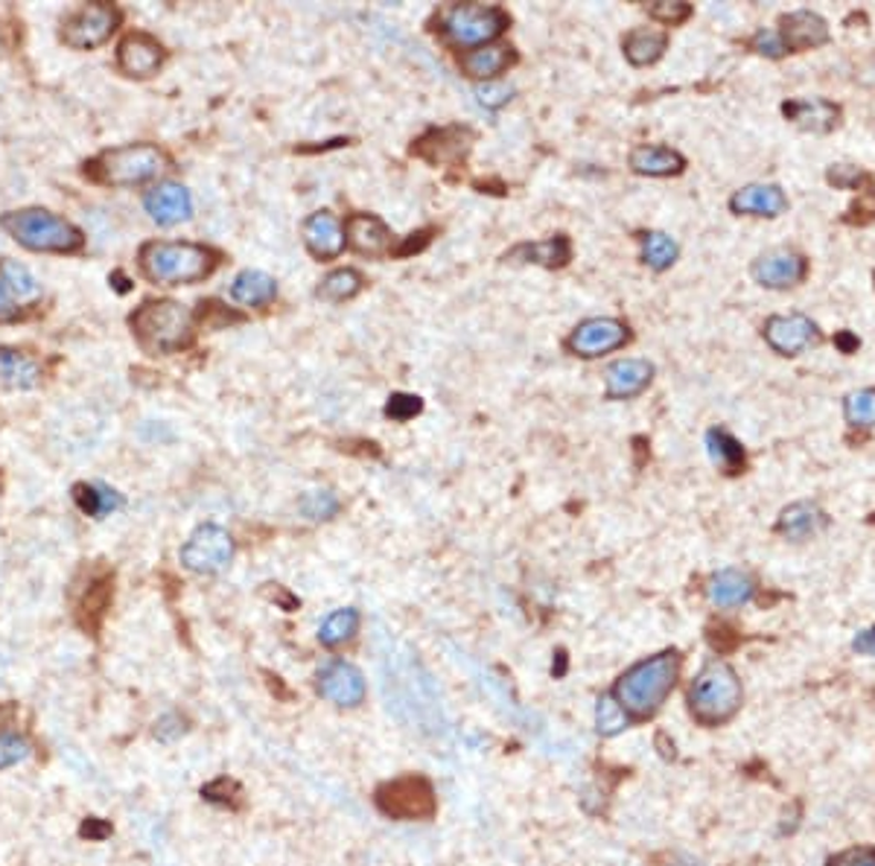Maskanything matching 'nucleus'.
<instances>
[{"mask_svg":"<svg viewBox=\"0 0 875 866\" xmlns=\"http://www.w3.org/2000/svg\"><path fill=\"white\" fill-rule=\"evenodd\" d=\"M677 672H681V663H677L674 651L642 659V663H636L619 677L613 697L624 706V712L633 715V718H649L665 704V697L672 695Z\"/></svg>","mask_w":875,"mask_h":866,"instance_id":"1","label":"nucleus"},{"mask_svg":"<svg viewBox=\"0 0 875 866\" xmlns=\"http://www.w3.org/2000/svg\"><path fill=\"white\" fill-rule=\"evenodd\" d=\"M140 268L155 284L190 286L211 277L217 268V254L196 243H146L140 249Z\"/></svg>","mask_w":875,"mask_h":866,"instance_id":"2","label":"nucleus"},{"mask_svg":"<svg viewBox=\"0 0 875 866\" xmlns=\"http://www.w3.org/2000/svg\"><path fill=\"white\" fill-rule=\"evenodd\" d=\"M0 228L7 231L18 245L30 252L48 254H73L80 252L85 236L65 216L44 211V208H24V211H9L0 216Z\"/></svg>","mask_w":875,"mask_h":866,"instance_id":"3","label":"nucleus"},{"mask_svg":"<svg viewBox=\"0 0 875 866\" xmlns=\"http://www.w3.org/2000/svg\"><path fill=\"white\" fill-rule=\"evenodd\" d=\"M131 332L152 353H179L193 341V313L179 300H146L129 318Z\"/></svg>","mask_w":875,"mask_h":866,"instance_id":"4","label":"nucleus"},{"mask_svg":"<svg viewBox=\"0 0 875 866\" xmlns=\"http://www.w3.org/2000/svg\"><path fill=\"white\" fill-rule=\"evenodd\" d=\"M167 155L152 144H129L108 149L88 163L91 179L112 187H135L158 179L167 170Z\"/></svg>","mask_w":875,"mask_h":866,"instance_id":"5","label":"nucleus"},{"mask_svg":"<svg viewBox=\"0 0 875 866\" xmlns=\"http://www.w3.org/2000/svg\"><path fill=\"white\" fill-rule=\"evenodd\" d=\"M689 704L697 721L724 724L741 706V683L736 672L721 659H713L700 668L689 688Z\"/></svg>","mask_w":875,"mask_h":866,"instance_id":"6","label":"nucleus"},{"mask_svg":"<svg viewBox=\"0 0 875 866\" xmlns=\"http://www.w3.org/2000/svg\"><path fill=\"white\" fill-rule=\"evenodd\" d=\"M508 27V15L499 7L485 3H455L441 12V33L458 47H485Z\"/></svg>","mask_w":875,"mask_h":866,"instance_id":"7","label":"nucleus"},{"mask_svg":"<svg viewBox=\"0 0 875 866\" xmlns=\"http://www.w3.org/2000/svg\"><path fill=\"white\" fill-rule=\"evenodd\" d=\"M181 567L193 575H219L234 560V537L217 522H204L181 546Z\"/></svg>","mask_w":875,"mask_h":866,"instance_id":"8","label":"nucleus"},{"mask_svg":"<svg viewBox=\"0 0 875 866\" xmlns=\"http://www.w3.org/2000/svg\"><path fill=\"white\" fill-rule=\"evenodd\" d=\"M120 24V12L112 3H85L62 21V41L73 50H94L106 44Z\"/></svg>","mask_w":875,"mask_h":866,"instance_id":"9","label":"nucleus"},{"mask_svg":"<svg viewBox=\"0 0 875 866\" xmlns=\"http://www.w3.org/2000/svg\"><path fill=\"white\" fill-rule=\"evenodd\" d=\"M377 805L394 820H426L435 814V791L423 777H400L380 788Z\"/></svg>","mask_w":875,"mask_h":866,"instance_id":"10","label":"nucleus"},{"mask_svg":"<svg viewBox=\"0 0 875 866\" xmlns=\"http://www.w3.org/2000/svg\"><path fill=\"white\" fill-rule=\"evenodd\" d=\"M628 339H631L628 325H622L619 318L604 316V318H587V321H581V325L572 330L567 345L576 357L595 359L610 353V350L624 348V341Z\"/></svg>","mask_w":875,"mask_h":866,"instance_id":"11","label":"nucleus"},{"mask_svg":"<svg viewBox=\"0 0 875 866\" xmlns=\"http://www.w3.org/2000/svg\"><path fill=\"white\" fill-rule=\"evenodd\" d=\"M318 695L341 706V709H354L365 700V677L357 665L345 663V659H327L318 668Z\"/></svg>","mask_w":875,"mask_h":866,"instance_id":"12","label":"nucleus"},{"mask_svg":"<svg viewBox=\"0 0 875 866\" xmlns=\"http://www.w3.org/2000/svg\"><path fill=\"white\" fill-rule=\"evenodd\" d=\"M765 341L782 357H797L802 350L820 341L818 325L809 316L791 313V316H773L765 321Z\"/></svg>","mask_w":875,"mask_h":866,"instance_id":"13","label":"nucleus"},{"mask_svg":"<svg viewBox=\"0 0 875 866\" xmlns=\"http://www.w3.org/2000/svg\"><path fill=\"white\" fill-rule=\"evenodd\" d=\"M753 281L765 289H788V286H797L805 281L809 275V263L802 257L800 252H791V249H773V252H765L762 257L753 263Z\"/></svg>","mask_w":875,"mask_h":866,"instance_id":"14","label":"nucleus"},{"mask_svg":"<svg viewBox=\"0 0 875 866\" xmlns=\"http://www.w3.org/2000/svg\"><path fill=\"white\" fill-rule=\"evenodd\" d=\"M471 144H473L471 131L462 129V126H446V129L426 131V135L414 144L412 152L418 155V158H423V161L441 167V163H462L464 158H467V152H471Z\"/></svg>","mask_w":875,"mask_h":866,"instance_id":"15","label":"nucleus"},{"mask_svg":"<svg viewBox=\"0 0 875 866\" xmlns=\"http://www.w3.org/2000/svg\"><path fill=\"white\" fill-rule=\"evenodd\" d=\"M144 208L152 222L170 228L193 216V196H190L187 187L176 184V181H161V184H155L144 196Z\"/></svg>","mask_w":875,"mask_h":866,"instance_id":"16","label":"nucleus"},{"mask_svg":"<svg viewBox=\"0 0 875 866\" xmlns=\"http://www.w3.org/2000/svg\"><path fill=\"white\" fill-rule=\"evenodd\" d=\"M161 65H164L161 41L152 39L149 33H129L120 44H117V67H120L126 76L146 80V76L158 73V67Z\"/></svg>","mask_w":875,"mask_h":866,"instance_id":"17","label":"nucleus"},{"mask_svg":"<svg viewBox=\"0 0 875 866\" xmlns=\"http://www.w3.org/2000/svg\"><path fill=\"white\" fill-rule=\"evenodd\" d=\"M654 380V365L649 359H616L604 371V391L610 400H631L649 389Z\"/></svg>","mask_w":875,"mask_h":866,"instance_id":"18","label":"nucleus"},{"mask_svg":"<svg viewBox=\"0 0 875 866\" xmlns=\"http://www.w3.org/2000/svg\"><path fill=\"white\" fill-rule=\"evenodd\" d=\"M301 234H304L307 252L318 260H336L345 252V243H348L345 240V228H341V222L330 211H318L304 219Z\"/></svg>","mask_w":875,"mask_h":866,"instance_id":"19","label":"nucleus"},{"mask_svg":"<svg viewBox=\"0 0 875 866\" xmlns=\"http://www.w3.org/2000/svg\"><path fill=\"white\" fill-rule=\"evenodd\" d=\"M729 208L738 216H768L777 219L788 211V196L777 184H750L741 187L732 199Z\"/></svg>","mask_w":875,"mask_h":866,"instance_id":"20","label":"nucleus"},{"mask_svg":"<svg viewBox=\"0 0 875 866\" xmlns=\"http://www.w3.org/2000/svg\"><path fill=\"white\" fill-rule=\"evenodd\" d=\"M779 39H782L786 50L820 47V44L829 41V24L818 12H811V9H797V12L782 18Z\"/></svg>","mask_w":875,"mask_h":866,"instance_id":"21","label":"nucleus"},{"mask_svg":"<svg viewBox=\"0 0 875 866\" xmlns=\"http://www.w3.org/2000/svg\"><path fill=\"white\" fill-rule=\"evenodd\" d=\"M345 240H348L354 252L371 254V257L391 252V231L382 219L371 216V213L350 216L348 225H345Z\"/></svg>","mask_w":875,"mask_h":866,"instance_id":"22","label":"nucleus"},{"mask_svg":"<svg viewBox=\"0 0 875 866\" xmlns=\"http://www.w3.org/2000/svg\"><path fill=\"white\" fill-rule=\"evenodd\" d=\"M782 112H786V117L794 123V126H800V129L805 131H814V135H826V131L835 129L837 120H841V108H837L835 103H829V99H820V97L791 99V103L782 106Z\"/></svg>","mask_w":875,"mask_h":866,"instance_id":"23","label":"nucleus"},{"mask_svg":"<svg viewBox=\"0 0 875 866\" xmlns=\"http://www.w3.org/2000/svg\"><path fill=\"white\" fill-rule=\"evenodd\" d=\"M823 528H826V514H823L814 503L788 505V508L779 514V522H777L779 535L791 542L811 540V537L820 535Z\"/></svg>","mask_w":875,"mask_h":866,"instance_id":"24","label":"nucleus"},{"mask_svg":"<svg viewBox=\"0 0 875 866\" xmlns=\"http://www.w3.org/2000/svg\"><path fill=\"white\" fill-rule=\"evenodd\" d=\"M631 167L640 176H654V179H665V176H677L686 167V158L681 152H674L668 146H636L631 152Z\"/></svg>","mask_w":875,"mask_h":866,"instance_id":"25","label":"nucleus"},{"mask_svg":"<svg viewBox=\"0 0 875 866\" xmlns=\"http://www.w3.org/2000/svg\"><path fill=\"white\" fill-rule=\"evenodd\" d=\"M750 599H753V581L738 569H724L709 581V601L715 608L732 610L747 604Z\"/></svg>","mask_w":875,"mask_h":866,"instance_id":"26","label":"nucleus"},{"mask_svg":"<svg viewBox=\"0 0 875 866\" xmlns=\"http://www.w3.org/2000/svg\"><path fill=\"white\" fill-rule=\"evenodd\" d=\"M231 298L236 304H243V307H266V304L277 298L275 277L266 275V272H257V268H245L231 284Z\"/></svg>","mask_w":875,"mask_h":866,"instance_id":"27","label":"nucleus"},{"mask_svg":"<svg viewBox=\"0 0 875 866\" xmlns=\"http://www.w3.org/2000/svg\"><path fill=\"white\" fill-rule=\"evenodd\" d=\"M108 604H112V575L91 578L88 587L82 590L80 601H76V619L85 631H97L103 615H106Z\"/></svg>","mask_w":875,"mask_h":866,"instance_id":"28","label":"nucleus"},{"mask_svg":"<svg viewBox=\"0 0 875 866\" xmlns=\"http://www.w3.org/2000/svg\"><path fill=\"white\" fill-rule=\"evenodd\" d=\"M514 65V53L508 44H485V47L467 50L462 56V67L473 80H494Z\"/></svg>","mask_w":875,"mask_h":866,"instance_id":"29","label":"nucleus"},{"mask_svg":"<svg viewBox=\"0 0 875 866\" xmlns=\"http://www.w3.org/2000/svg\"><path fill=\"white\" fill-rule=\"evenodd\" d=\"M569 254H572V245H569L567 236H551V240H544V243L517 245V249L508 254V260H514V263H537V266L558 268V266H567Z\"/></svg>","mask_w":875,"mask_h":866,"instance_id":"30","label":"nucleus"},{"mask_svg":"<svg viewBox=\"0 0 875 866\" xmlns=\"http://www.w3.org/2000/svg\"><path fill=\"white\" fill-rule=\"evenodd\" d=\"M0 382L9 389H35L41 382V365L21 350L0 348Z\"/></svg>","mask_w":875,"mask_h":866,"instance_id":"31","label":"nucleus"},{"mask_svg":"<svg viewBox=\"0 0 875 866\" xmlns=\"http://www.w3.org/2000/svg\"><path fill=\"white\" fill-rule=\"evenodd\" d=\"M73 499L80 505V510L85 517L103 519L112 517L114 510L123 505V496L117 490H112L108 485H99V482H82V485L73 487Z\"/></svg>","mask_w":875,"mask_h":866,"instance_id":"32","label":"nucleus"},{"mask_svg":"<svg viewBox=\"0 0 875 866\" xmlns=\"http://www.w3.org/2000/svg\"><path fill=\"white\" fill-rule=\"evenodd\" d=\"M665 44H668L665 33H660V30H649V27H640V30H631V33L624 35V56H628V62L636 67L654 65L656 59L665 53Z\"/></svg>","mask_w":875,"mask_h":866,"instance_id":"33","label":"nucleus"},{"mask_svg":"<svg viewBox=\"0 0 875 866\" xmlns=\"http://www.w3.org/2000/svg\"><path fill=\"white\" fill-rule=\"evenodd\" d=\"M0 286L18 304H30V300H35L41 295V284L35 281V275L27 266H21L18 260H3L0 263Z\"/></svg>","mask_w":875,"mask_h":866,"instance_id":"34","label":"nucleus"},{"mask_svg":"<svg viewBox=\"0 0 875 866\" xmlns=\"http://www.w3.org/2000/svg\"><path fill=\"white\" fill-rule=\"evenodd\" d=\"M706 450H709V458H713L715 467H721L724 473H741L745 469V450L729 432H706Z\"/></svg>","mask_w":875,"mask_h":866,"instance_id":"35","label":"nucleus"},{"mask_svg":"<svg viewBox=\"0 0 875 866\" xmlns=\"http://www.w3.org/2000/svg\"><path fill=\"white\" fill-rule=\"evenodd\" d=\"M359 631V613L354 608L336 610L321 622L318 627V642L327 645V648H336V645H345L348 640H354Z\"/></svg>","mask_w":875,"mask_h":866,"instance_id":"36","label":"nucleus"},{"mask_svg":"<svg viewBox=\"0 0 875 866\" xmlns=\"http://www.w3.org/2000/svg\"><path fill=\"white\" fill-rule=\"evenodd\" d=\"M362 284L365 281L357 268H336V272H330V275L321 281V286H318V298L341 304V300H350L354 295H359Z\"/></svg>","mask_w":875,"mask_h":866,"instance_id":"37","label":"nucleus"},{"mask_svg":"<svg viewBox=\"0 0 875 866\" xmlns=\"http://www.w3.org/2000/svg\"><path fill=\"white\" fill-rule=\"evenodd\" d=\"M677 243H674L672 236L663 234V231H649V234H642V260H645V266L654 268V272H665V268L672 266L674 260H677Z\"/></svg>","mask_w":875,"mask_h":866,"instance_id":"38","label":"nucleus"},{"mask_svg":"<svg viewBox=\"0 0 875 866\" xmlns=\"http://www.w3.org/2000/svg\"><path fill=\"white\" fill-rule=\"evenodd\" d=\"M628 727H631V715L624 712V706L613 695H601L599 704H595V729H599V736L613 738Z\"/></svg>","mask_w":875,"mask_h":866,"instance_id":"39","label":"nucleus"},{"mask_svg":"<svg viewBox=\"0 0 875 866\" xmlns=\"http://www.w3.org/2000/svg\"><path fill=\"white\" fill-rule=\"evenodd\" d=\"M843 418L850 426H858V430L875 426V389L852 391L850 398L843 400Z\"/></svg>","mask_w":875,"mask_h":866,"instance_id":"40","label":"nucleus"},{"mask_svg":"<svg viewBox=\"0 0 875 866\" xmlns=\"http://www.w3.org/2000/svg\"><path fill=\"white\" fill-rule=\"evenodd\" d=\"M298 508L304 517L318 522V519H330L339 514V499L333 490H309V494H304Z\"/></svg>","mask_w":875,"mask_h":866,"instance_id":"41","label":"nucleus"},{"mask_svg":"<svg viewBox=\"0 0 875 866\" xmlns=\"http://www.w3.org/2000/svg\"><path fill=\"white\" fill-rule=\"evenodd\" d=\"M30 759V744L18 732H0V770L15 768L21 761Z\"/></svg>","mask_w":875,"mask_h":866,"instance_id":"42","label":"nucleus"},{"mask_svg":"<svg viewBox=\"0 0 875 866\" xmlns=\"http://www.w3.org/2000/svg\"><path fill=\"white\" fill-rule=\"evenodd\" d=\"M202 796L204 800L217 802V805H225V809H236V805H240V788H236V782H231L228 777L217 779L211 785H204Z\"/></svg>","mask_w":875,"mask_h":866,"instance_id":"43","label":"nucleus"},{"mask_svg":"<svg viewBox=\"0 0 875 866\" xmlns=\"http://www.w3.org/2000/svg\"><path fill=\"white\" fill-rule=\"evenodd\" d=\"M829 184L841 187V190H858V184H864L867 181V172L858 170V167H852V163H832L826 172Z\"/></svg>","mask_w":875,"mask_h":866,"instance_id":"44","label":"nucleus"},{"mask_svg":"<svg viewBox=\"0 0 875 866\" xmlns=\"http://www.w3.org/2000/svg\"><path fill=\"white\" fill-rule=\"evenodd\" d=\"M649 15L663 21V24H683L686 18L692 15L689 3H677V0H660V3H651Z\"/></svg>","mask_w":875,"mask_h":866,"instance_id":"45","label":"nucleus"},{"mask_svg":"<svg viewBox=\"0 0 875 866\" xmlns=\"http://www.w3.org/2000/svg\"><path fill=\"white\" fill-rule=\"evenodd\" d=\"M421 398H414V394H394L389 400V405H386V414H389L391 421H409L414 414H421Z\"/></svg>","mask_w":875,"mask_h":866,"instance_id":"46","label":"nucleus"},{"mask_svg":"<svg viewBox=\"0 0 875 866\" xmlns=\"http://www.w3.org/2000/svg\"><path fill=\"white\" fill-rule=\"evenodd\" d=\"M185 732H187V721L176 712L164 715V718H158V724H155V738L164 741V744H172V741L185 736Z\"/></svg>","mask_w":875,"mask_h":866,"instance_id":"47","label":"nucleus"},{"mask_svg":"<svg viewBox=\"0 0 875 866\" xmlns=\"http://www.w3.org/2000/svg\"><path fill=\"white\" fill-rule=\"evenodd\" d=\"M510 94H514V88H510V85H503V82H494V85H478L476 88V99L485 108L505 106V103L510 99Z\"/></svg>","mask_w":875,"mask_h":866,"instance_id":"48","label":"nucleus"},{"mask_svg":"<svg viewBox=\"0 0 875 866\" xmlns=\"http://www.w3.org/2000/svg\"><path fill=\"white\" fill-rule=\"evenodd\" d=\"M750 47H753L756 53H762V56L770 59H779L786 53V44H782L779 33H773V30H759V33L753 35V41H750Z\"/></svg>","mask_w":875,"mask_h":866,"instance_id":"49","label":"nucleus"},{"mask_svg":"<svg viewBox=\"0 0 875 866\" xmlns=\"http://www.w3.org/2000/svg\"><path fill=\"white\" fill-rule=\"evenodd\" d=\"M850 222H861V225H867V222H875V187H873V190H867L864 196H858V202L852 204V208H850Z\"/></svg>","mask_w":875,"mask_h":866,"instance_id":"50","label":"nucleus"},{"mask_svg":"<svg viewBox=\"0 0 875 866\" xmlns=\"http://www.w3.org/2000/svg\"><path fill=\"white\" fill-rule=\"evenodd\" d=\"M832 866H875V852L873 849H850L841 852Z\"/></svg>","mask_w":875,"mask_h":866,"instance_id":"51","label":"nucleus"},{"mask_svg":"<svg viewBox=\"0 0 875 866\" xmlns=\"http://www.w3.org/2000/svg\"><path fill=\"white\" fill-rule=\"evenodd\" d=\"M80 834L82 837H88V841H106L108 834H112V826H108V823H103L99 817H88L85 823H82Z\"/></svg>","mask_w":875,"mask_h":866,"instance_id":"52","label":"nucleus"},{"mask_svg":"<svg viewBox=\"0 0 875 866\" xmlns=\"http://www.w3.org/2000/svg\"><path fill=\"white\" fill-rule=\"evenodd\" d=\"M430 234H432V231H418V234H412V236H409V240H405V243L400 245V249H398V254H400V257H403V254L421 252L423 245L430 243Z\"/></svg>","mask_w":875,"mask_h":866,"instance_id":"53","label":"nucleus"},{"mask_svg":"<svg viewBox=\"0 0 875 866\" xmlns=\"http://www.w3.org/2000/svg\"><path fill=\"white\" fill-rule=\"evenodd\" d=\"M852 648L858 651V654L875 656V627H873V631H864V633H858V640L852 642Z\"/></svg>","mask_w":875,"mask_h":866,"instance_id":"54","label":"nucleus"},{"mask_svg":"<svg viewBox=\"0 0 875 866\" xmlns=\"http://www.w3.org/2000/svg\"><path fill=\"white\" fill-rule=\"evenodd\" d=\"M15 316H18L15 300L9 298V292L0 286V321H12Z\"/></svg>","mask_w":875,"mask_h":866,"instance_id":"55","label":"nucleus"},{"mask_svg":"<svg viewBox=\"0 0 875 866\" xmlns=\"http://www.w3.org/2000/svg\"><path fill=\"white\" fill-rule=\"evenodd\" d=\"M837 345H841L843 353H852V350L858 348V339H855L852 332H841V336H837Z\"/></svg>","mask_w":875,"mask_h":866,"instance_id":"56","label":"nucleus"}]
</instances>
